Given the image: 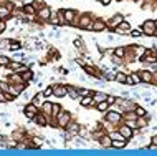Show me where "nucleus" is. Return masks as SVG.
Listing matches in <instances>:
<instances>
[{"instance_id": "nucleus-40", "label": "nucleus", "mask_w": 157, "mask_h": 156, "mask_svg": "<svg viewBox=\"0 0 157 156\" xmlns=\"http://www.w3.org/2000/svg\"><path fill=\"white\" fill-rule=\"evenodd\" d=\"M111 2H112V0H101V4H103V5H106V7H107L109 4H111Z\"/></svg>"}, {"instance_id": "nucleus-39", "label": "nucleus", "mask_w": 157, "mask_h": 156, "mask_svg": "<svg viewBox=\"0 0 157 156\" xmlns=\"http://www.w3.org/2000/svg\"><path fill=\"white\" fill-rule=\"evenodd\" d=\"M81 45H83V42L79 40V38H76V40H74V46H78V48H79Z\"/></svg>"}, {"instance_id": "nucleus-30", "label": "nucleus", "mask_w": 157, "mask_h": 156, "mask_svg": "<svg viewBox=\"0 0 157 156\" xmlns=\"http://www.w3.org/2000/svg\"><path fill=\"white\" fill-rule=\"evenodd\" d=\"M134 113H136V116H145V110L144 108H139V106L134 108Z\"/></svg>"}, {"instance_id": "nucleus-16", "label": "nucleus", "mask_w": 157, "mask_h": 156, "mask_svg": "<svg viewBox=\"0 0 157 156\" xmlns=\"http://www.w3.org/2000/svg\"><path fill=\"white\" fill-rule=\"evenodd\" d=\"M10 15H12V12L5 7V4L0 5V20H5V18H8Z\"/></svg>"}, {"instance_id": "nucleus-15", "label": "nucleus", "mask_w": 157, "mask_h": 156, "mask_svg": "<svg viewBox=\"0 0 157 156\" xmlns=\"http://www.w3.org/2000/svg\"><path fill=\"white\" fill-rule=\"evenodd\" d=\"M106 118L109 120L111 123H117V121L121 120V113H117V111H109Z\"/></svg>"}, {"instance_id": "nucleus-42", "label": "nucleus", "mask_w": 157, "mask_h": 156, "mask_svg": "<svg viewBox=\"0 0 157 156\" xmlns=\"http://www.w3.org/2000/svg\"><path fill=\"white\" fill-rule=\"evenodd\" d=\"M154 25H156V32H157V20H154Z\"/></svg>"}, {"instance_id": "nucleus-34", "label": "nucleus", "mask_w": 157, "mask_h": 156, "mask_svg": "<svg viewBox=\"0 0 157 156\" xmlns=\"http://www.w3.org/2000/svg\"><path fill=\"white\" fill-rule=\"evenodd\" d=\"M68 91H70V95H71L73 98L78 97V90H76V88H71V86H70V88H68Z\"/></svg>"}, {"instance_id": "nucleus-38", "label": "nucleus", "mask_w": 157, "mask_h": 156, "mask_svg": "<svg viewBox=\"0 0 157 156\" xmlns=\"http://www.w3.org/2000/svg\"><path fill=\"white\" fill-rule=\"evenodd\" d=\"M5 30H7V23L2 20V22H0V33H2V32H5Z\"/></svg>"}, {"instance_id": "nucleus-9", "label": "nucleus", "mask_w": 157, "mask_h": 156, "mask_svg": "<svg viewBox=\"0 0 157 156\" xmlns=\"http://www.w3.org/2000/svg\"><path fill=\"white\" fill-rule=\"evenodd\" d=\"M114 32H117V33H127V32H131V23L129 22H121L119 25L114 28Z\"/></svg>"}, {"instance_id": "nucleus-21", "label": "nucleus", "mask_w": 157, "mask_h": 156, "mask_svg": "<svg viewBox=\"0 0 157 156\" xmlns=\"http://www.w3.org/2000/svg\"><path fill=\"white\" fill-rule=\"evenodd\" d=\"M20 76H22V81L25 83V81H30V80L33 78V73H32V70H27V72H25V73H22Z\"/></svg>"}, {"instance_id": "nucleus-12", "label": "nucleus", "mask_w": 157, "mask_h": 156, "mask_svg": "<svg viewBox=\"0 0 157 156\" xmlns=\"http://www.w3.org/2000/svg\"><path fill=\"white\" fill-rule=\"evenodd\" d=\"M126 83H127V85H139V83H140L139 73H131V75H127V80H126Z\"/></svg>"}, {"instance_id": "nucleus-20", "label": "nucleus", "mask_w": 157, "mask_h": 156, "mask_svg": "<svg viewBox=\"0 0 157 156\" xmlns=\"http://www.w3.org/2000/svg\"><path fill=\"white\" fill-rule=\"evenodd\" d=\"M111 146H114V148H124V146H126V139H112Z\"/></svg>"}, {"instance_id": "nucleus-11", "label": "nucleus", "mask_w": 157, "mask_h": 156, "mask_svg": "<svg viewBox=\"0 0 157 156\" xmlns=\"http://www.w3.org/2000/svg\"><path fill=\"white\" fill-rule=\"evenodd\" d=\"M22 12H23V15H27V17H33V15L37 13V10H35V7H33L32 4H27V5H23Z\"/></svg>"}, {"instance_id": "nucleus-23", "label": "nucleus", "mask_w": 157, "mask_h": 156, "mask_svg": "<svg viewBox=\"0 0 157 156\" xmlns=\"http://www.w3.org/2000/svg\"><path fill=\"white\" fill-rule=\"evenodd\" d=\"M32 5L35 7V10H37V12H38V10H41L43 7H46V4L43 2V0H35V2H33Z\"/></svg>"}, {"instance_id": "nucleus-35", "label": "nucleus", "mask_w": 157, "mask_h": 156, "mask_svg": "<svg viewBox=\"0 0 157 156\" xmlns=\"http://www.w3.org/2000/svg\"><path fill=\"white\" fill-rule=\"evenodd\" d=\"M84 70H86L89 75H96V70L94 68H91V67H88V65H84Z\"/></svg>"}, {"instance_id": "nucleus-27", "label": "nucleus", "mask_w": 157, "mask_h": 156, "mask_svg": "<svg viewBox=\"0 0 157 156\" xmlns=\"http://www.w3.org/2000/svg\"><path fill=\"white\" fill-rule=\"evenodd\" d=\"M8 65H10V58L0 55V67H8Z\"/></svg>"}, {"instance_id": "nucleus-1", "label": "nucleus", "mask_w": 157, "mask_h": 156, "mask_svg": "<svg viewBox=\"0 0 157 156\" xmlns=\"http://www.w3.org/2000/svg\"><path fill=\"white\" fill-rule=\"evenodd\" d=\"M63 13V18H65V23L71 25V23H78V18H79V13L73 9H65L61 10Z\"/></svg>"}, {"instance_id": "nucleus-28", "label": "nucleus", "mask_w": 157, "mask_h": 156, "mask_svg": "<svg viewBox=\"0 0 157 156\" xmlns=\"http://www.w3.org/2000/svg\"><path fill=\"white\" fill-rule=\"evenodd\" d=\"M35 121H37L38 125H41V126H45V125H46L45 116H40V115H37V116H35Z\"/></svg>"}, {"instance_id": "nucleus-37", "label": "nucleus", "mask_w": 157, "mask_h": 156, "mask_svg": "<svg viewBox=\"0 0 157 156\" xmlns=\"http://www.w3.org/2000/svg\"><path fill=\"white\" fill-rule=\"evenodd\" d=\"M51 93H53V88H51V86H50V88H46L45 91H43V97H50V95H51Z\"/></svg>"}, {"instance_id": "nucleus-17", "label": "nucleus", "mask_w": 157, "mask_h": 156, "mask_svg": "<svg viewBox=\"0 0 157 156\" xmlns=\"http://www.w3.org/2000/svg\"><path fill=\"white\" fill-rule=\"evenodd\" d=\"M114 52V57H117V58H124L126 57V46H117Z\"/></svg>"}, {"instance_id": "nucleus-26", "label": "nucleus", "mask_w": 157, "mask_h": 156, "mask_svg": "<svg viewBox=\"0 0 157 156\" xmlns=\"http://www.w3.org/2000/svg\"><path fill=\"white\" fill-rule=\"evenodd\" d=\"M51 106H53V103H48V101H46V103H43V105H41V110L50 115V113H51Z\"/></svg>"}, {"instance_id": "nucleus-6", "label": "nucleus", "mask_w": 157, "mask_h": 156, "mask_svg": "<svg viewBox=\"0 0 157 156\" xmlns=\"http://www.w3.org/2000/svg\"><path fill=\"white\" fill-rule=\"evenodd\" d=\"M121 22H124V15H122V13H116V15H112L111 20L107 22V27H109L111 30H114L116 27L121 23Z\"/></svg>"}, {"instance_id": "nucleus-14", "label": "nucleus", "mask_w": 157, "mask_h": 156, "mask_svg": "<svg viewBox=\"0 0 157 156\" xmlns=\"http://www.w3.org/2000/svg\"><path fill=\"white\" fill-rule=\"evenodd\" d=\"M139 76H140V81H144V83H152V72H140Z\"/></svg>"}, {"instance_id": "nucleus-2", "label": "nucleus", "mask_w": 157, "mask_h": 156, "mask_svg": "<svg viewBox=\"0 0 157 156\" xmlns=\"http://www.w3.org/2000/svg\"><path fill=\"white\" fill-rule=\"evenodd\" d=\"M140 32L145 35H149V37H156L157 32H156V25H154V20H145L144 23H142V27H140Z\"/></svg>"}, {"instance_id": "nucleus-4", "label": "nucleus", "mask_w": 157, "mask_h": 156, "mask_svg": "<svg viewBox=\"0 0 157 156\" xmlns=\"http://www.w3.org/2000/svg\"><path fill=\"white\" fill-rule=\"evenodd\" d=\"M93 20H94V18H93V15H91V13H84V15H81V17L78 18V23H76V27L88 30V27L91 25V22H93Z\"/></svg>"}, {"instance_id": "nucleus-31", "label": "nucleus", "mask_w": 157, "mask_h": 156, "mask_svg": "<svg viewBox=\"0 0 157 156\" xmlns=\"http://www.w3.org/2000/svg\"><path fill=\"white\" fill-rule=\"evenodd\" d=\"M40 101H41V93H38L37 97L33 98V103H32V105H35V106H40Z\"/></svg>"}, {"instance_id": "nucleus-33", "label": "nucleus", "mask_w": 157, "mask_h": 156, "mask_svg": "<svg viewBox=\"0 0 157 156\" xmlns=\"http://www.w3.org/2000/svg\"><path fill=\"white\" fill-rule=\"evenodd\" d=\"M109 138H111V139H126V138H122V136H121V133H112ZM126 141H127V139H126Z\"/></svg>"}, {"instance_id": "nucleus-29", "label": "nucleus", "mask_w": 157, "mask_h": 156, "mask_svg": "<svg viewBox=\"0 0 157 156\" xmlns=\"http://www.w3.org/2000/svg\"><path fill=\"white\" fill-rule=\"evenodd\" d=\"M111 141L112 139L109 138V136H103V138H101V144H103V146H111Z\"/></svg>"}, {"instance_id": "nucleus-19", "label": "nucleus", "mask_w": 157, "mask_h": 156, "mask_svg": "<svg viewBox=\"0 0 157 156\" xmlns=\"http://www.w3.org/2000/svg\"><path fill=\"white\" fill-rule=\"evenodd\" d=\"M60 111H61V106H60V105H56V103H55V105L51 106V113H50V116H51V118H56V116H58V113H60Z\"/></svg>"}, {"instance_id": "nucleus-18", "label": "nucleus", "mask_w": 157, "mask_h": 156, "mask_svg": "<svg viewBox=\"0 0 157 156\" xmlns=\"http://www.w3.org/2000/svg\"><path fill=\"white\" fill-rule=\"evenodd\" d=\"M81 105H83V106L93 105V95H86V97H83V98H81ZM94 105H96V103H94Z\"/></svg>"}, {"instance_id": "nucleus-43", "label": "nucleus", "mask_w": 157, "mask_h": 156, "mask_svg": "<svg viewBox=\"0 0 157 156\" xmlns=\"http://www.w3.org/2000/svg\"><path fill=\"white\" fill-rule=\"evenodd\" d=\"M136 2H139V0H136Z\"/></svg>"}, {"instance_id": "nucleus-8", "label": "nucleus", "mask_w": 157, "mask_h": 156, "mask_svg": "<svg viewBox=\"0 0 157 156\" xmlns=\"http://www.w3.org/2000/svg\"><path fill=\"white\" fill-rule=\"evenodd\" d=\"M38 18H40L41 22H45V20H50V15H51V9L50 7H43L41 10H38L37 12Z\"/></svg>"}, {"instance_id": "nucleus-44", "label": "nucleus", "mask_w": 157, "mask_h": 156, "mask_svg": "<svg viewBox=\"0 0 157 156\" xmlns=\"http://www.w3.org/2000/svg\"><path fill=\"white\" fill-rule=\"evenodd\" d=\"M0 22H2V20H0Z\"/></svg>"}, {"instance_id": "nucleus-3", "label": "nucleus", "mask_w": 157, "mask_h": 156, "mask_svg": "<svg viewBox=\"0 0 157 156\" xmlns=\"http://www.w3.org/2000/svg\"><path fill=\"white\" fill-rule=\"evenodd\" d=\"M70 113L68 111H60L58 113V116H56V125L58 126H61V128H68V123H70Z\"/></svg>"}, {"instance_id": "nucleus-36", "label": "nucleus", "mask_w": 157, "mask_h": 156, "mask_svg": "<svg viewBox=\"0 0 157 156\" xmlns=\"http://www.w3.org/2000/svg\"><path fill=\"white\" fill-rule=\"evenodd\" d=\"M131 35L132 37H140V35H144L140 30H131Z\"/></svg>"}, {"instance_id": "nucleus-24", "label": "nucleus", "mask_w": 157, "mask_h": 156, "mask_svg": "<svg viewBox=\"0 0 157 156\" xmlns=\"http://www.w3.org/2000/svg\"><path fill=\"white\" fill-rule=\"evenodd\" d=\"M116 80L119 81V83H126V80H127V75H126V73H122V72L116 73Z\"/></svg>"}, {"instance_id": "nucleus-10", "label": "nucleus", "mask_w": 157, "mask_h": 156, "mask_svg": "<svg viewBox=\"0 0 157 156\" xmlns=\"http://www.w3.org/2000/svg\"><path fill=\"white\" fill-rule=\"evenodd\" d=\"M53 93H55V97H66L68 95V86H63V85H58V86H55V90H53Z\"/></svg>"}, {"instance_id": "nucleus-22", "label": "nucleus", "mask_w": 157, "mask_h": 156, "mask_svg": "<svg viewBox=\"0 0 157 156\" xmlns=\"http://www.w3.org/2000/svg\"><path fill=\"white\" fill-rule=\"evenodd\" d=\"M106 100V95L104 93H96L93 95V103H99V101H104Z\"/></svg>"}, {"instance_id": "nucleus-32", "label": "nucleus", "mask_w": 157, "mask_h": 156, "mask_svg": "<svg viewBox=\"0 0 157 156\" xmlns=\"http://www.w3.org/2000/svg\"><path fill=\"white\" fill-rule=\"evenodd\" d=\"M106 103L107 105H112V103H116V98L112 97V95H109V97L106 95Z\"/></svg>"}, {"instance_id": "nucleus-25", "label": "nucleus", "mask_w": 157, "mask_h": 156, "mask_svg": "<svg viewBox=\"0 0 157 156\" xmlns=\"http://www.w3.org/2000/svg\"><path fill=\"white\" fill-rule=\"evenodd\" d=\"M107 103H106V100L104 101H99V103H96V108H98L99 111H107Z\"/></svg>"}, {"instance_id": "nucleus-7", "label": "nucleus", "mask_w": 157, "mask_h": 156, "mask_svg": "<svg viewBox=\"0 0 157 156\" xmlns=\"http://www.w3.org/2000/svg\"><path fill=\"white\" fill-rule=\"evenodd\" d=\"M25 115H27V118H28V120H35V116L38 115V108L35 105L25 106Z\"/></svg>"}, {"instance_id": "nucleus-5", "label": "nucleus", "mask_w": 157, "mask_h": 156, "mask_svg": "<svg viewBox=\"0 0 157 156\" xmlns=\"http://www.w3.org/2000/svg\"><path fill=\"white\" fill-rule=\"evenodd\" d=\"M88 30L89 32H103V30H106V22L101 18H94L91 22V25L88 27Z\"/></svg>"}, {"instance_id": "nucleus-13", "label": "nucleus", "mask_w": 157, "mask_h": 156, "mask_svg": "<svg viewBox=\"0 0 157 156\" xmlns=\"http://www.w3.org/2000/svg\"><path fill=\"white\" fill-rule=\"evenodd\" d=\"M119 131H121V136H122V138H126V139L132 138V130L129 126H126V125H122V126L119 128Z\"/></svg>"}, {"instance_id": "nucleus-41", "label": "nucleus", "mask_w": 157, "mask_h": 156, "mask_svg": "<svg viewBox=\"0 0 157 156\" xmlns=\"http://www.w3.org/2000/svg\"><path fill=\"white\" fill-rule=\"evenodd\" d=\"M152 143H154V144H157V136H154V138H152Z\"/></svg>"}]
</instances>
